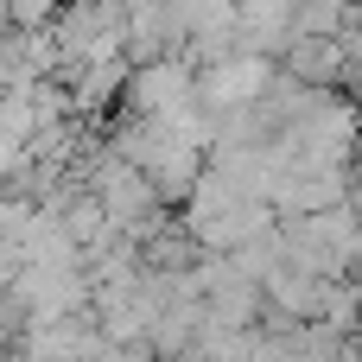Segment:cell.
Instances as JSON below:
<instances>
[{
	"label": "cell",
	"instance_id": "1",
	"mask_svg": "<svg viewBox=\"0 0 362 362\" xmlns=\"http://www.w3.org/2000/svg\"><path fill=\"white\" fill-rule=\"evenodd\" d=\"M6 299L25 312V325H57V318L89 312V280H83V267H19Z\"/></svg>",
	"mask_w": 362,
	"mask_h": 362
},
{
	"label": "cell",
	"instance_id": "2",
	"mask_svg": "<svg viewBox=\"0 0 362 362\" xmlns=\"http://www.w3.org/2000/svg\"><path fill=\"white\" fill-rule=\"evenodd\" d=\"M191 83H197V70H191L185 57L140 64V70H127V83H121V115H140V121H172L178 108H191Z\"/></svg>",
	"mask_w": 362,
	"mask_h": 362
},
{
	"label": "cell",
	"instance_id": "3",
	"mask_svg": "<svg viewBox=\"0 0 362 362\" xmlns=\"http://www.w3.org/2000/svg\"><path fill=\"white\" fill-rule=\"evenodd\" d=\"M229 267L248 280V286H261L274 267H280V235L267 229V235H255V242H242V248H229Z\"/></svg>",
	"mask_w": 362,
	"mask_h": 362
},
{
	"label": "cell",
	"instance_id": "4",
	"mask_svg": "<svg viewBox=\"0 0 362 362\" xmlns=\"http://www.w3.org/2000/svg\"><path fill=\"white\" fill-rule=\"evenodd\" d=\"M64 0H6V32H45Z\"/></svg>",
	"mask_w": 362,
	"mask_h": 362
},
{
	"label": "cell",
	"instance_id": "5",
	"mask_svg": "<svg viewBox=\"0 0 362 362\" xmlns=\"http://www.w3.org/2000/svg\"><path fill=\"white\" fill-rule=\"evenodd\" d=\"M19 331H25V312H19L13 299H0V356L19 344Z\"/></svg>",
	"mask_w": 362,
	"mask_h": 362
}]
</instances>
